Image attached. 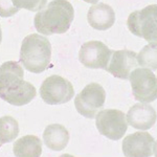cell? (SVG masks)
I'll list each match as a JSON object with an SVG mask.
<instances>
[{
	"instance_id": "7402d4cb",
	"label": "cell",
	"mask_w": 157,
	"mask_h": 157,
	"mask_svg": "<svg viewBox=\"0 0 157 157\" xmlns=\"http://www.w3.org/2000/svg\"><path fill=\"white\" fill-rule=\"evenodd\" d=\"M1 146H2V144H1V143H0V147H1Z\"/></svg>"
},
{
	"instance_id": "2e32d148",
	"label": "cell",
	"mask_w": 157,
	"mask_h": 157,
	"mask_svg": "<svg viewBox=\"0 0 157 157\" xmlns=\"http://www.w3.org/2000/svg\"><path fill=\"white\" fill-rule=\"evenodd\" d=\"M19 134L18 121L9 115L0 117V143L9 144L17 138Z\"/></svg>"
},
{
	"instance_id": "3957f363",
	"label": "cell",
	"mask_w": 157,
	"mask_h": 157,
	"mask_svg": "<svg viewBox=\"0 0 157 157\" xmlns=\"http://www.w3.org/2000/svg\"><path fill=\"white\" fill-rule=\"evenodd\" d=\"M52 59V45L48 39L39 34L26 36L20 49V63L29 72L41 73L48 67Z\"/></svg>"
},
{
	"instance_id": "d6986e66",
	"label": "cell",
	"mask_w": 157,
	"mask_h": 157,
	"mask_svg": "<svg viewBox=\"0 0 157 157\" xmlns=\"http://www.w3.org/2000/svg\"><path fill=\"white\" fill-rule=\"evenodd\" d=\"M19 9L13 4L12 0H0V17L9 18L18 13Z\"/></svg>"
},
{
	"instance_id": "44dd1931",
	"label": "cell",
	"mask_w": 157,
	"mask_h": 157,
	"mask_svg": "<svg viewBox=\"0 0 157 157\" xmlns=\"http://www.w3.org/2000/svg\"><path fill=\"white\" fill-rule=\"evenodd\" d=\"M2 40V30H1V26H0V43H1Z\"/></svg>"
},
{
	"instance_id": "5b68a950",
	"label": "cell",
	"mask_w": 157,
	"mask_h": 157,
	"mask_svg": "<svg viewBox=\"0 0 157 157\" xmlns=\"http://www.w3.org/2000/svg\"><path fill=\"white\" fill-rule=\"evenodd\" d=\"M95 126L98 132L112 140H118L128 130L126 114L117 109L102 110L95 115Z\"/></svg>"
},
{
	"instance_id": "ffe728a7",
	"label": "cell",
	"mask_w": 157,
	"mask_h": 157,
	"mask_svg": "<svg viewBox=\"0 0 157 157\" xmlns=\"http://www.w3.org/2000/svg\"><path fill=\"white\" fill-rule=\"evenodd\" d=\"M83 1L87 2V3H91V4H94V3H97V2L98 1V0H83Z\"/></svg>"
},
{
	"instance_id": "e0dca14e",
	"label": "cell",
	"mask_w": 157,
	"mask_h": 157,
	"mask_svg": "<svg viewBox=\"0 0 157 157\" xmlns=\"http://www.w3.org/2000/svg\"><path fill=\"white\" fill-rule=\"evenodd\" d=\"M137 64L143 67H148L152 70H156V42H152L144 47L138 55H136Z\"/></svg>"
},
{
	"instance_id": "ba28073f",
	"label": "cell",
	"mask_w": 157,
	"mask_h": 157,
	"mask_svg": "<svg viewBox=\"0 0 157 157\" xmlns=\"http://www.w3.org/2000/svg\"><path fill=\"white\" fill-rule=\"evenodd\" d=\"M106 101V92L98 83L85 86L75 97V107L81 115L87 118L95 117L98 111L103 108Z\"/></svg>"
},
{
	"instance_id": "6da1fadb",
	"label": "cell",
	"mask_w": 157,
	"mask_h": 157,
	"mask_svg": "<svg viewBox=\"0 0 157 157\" xmlns=\"http://www.w3.org/2000/svg\"><path fill=\"white\" fill-rule=\"evenodd\" d=\"M37 94L36 88L24 80L21 65L7 61L0 66V98L13 106H24Z\"/></svg>"
},
{
	"instance_id": "9c48e42d",
	"label": "cell",
	"mask_w": 157,
	"mask_h": 157,
	"mask_svg": "<svg viewBox=\"0 0 157 157\" xmlns=\"http://www.w3.org/2000/svg\"><path fill=\"white\" fill-rule=\"evenodd\" d=\"M112 50L101 41H89L81 46L78 52V60L87 68L106 69Z\"/></svg>"
},
{
	"instance_id": "8992f818",
	"label": "cell",
	"mask_w": 157,
	"mask_h": 157,
	"mask_svg": "<svg viewBox=\"0 0 157 157\" xmlns=\"http://www.w3.org/2000/svg\"><path fill=\"white\" fill-rule=\"evenodd\" d=\"M42 100L49 105H61L69 102L75 95L71 83L61 75H50L43 81L40 87Z\"/></svg>"
},
{
	"instance_id": "ac0fdd59",
	"label": "cell",
	"mask_w": 157,
	"mask_h": 157,
	"mask_svg": "<svg viewBox=\"0 0 157 157\" xmlns=\"http://www.w3.org/2000/svg\"><path fill=\"white\" fill-rule=\"evenodd\" d=\"M13 4L18 9H25L30 12H38L45 6L47 0H12Z\"/></svg>"
},
{
	"instance_id": "277c9868",
	"label": "cell",
	"mask_w": 157,
	"mask_h": 157,
	"mask_svg": "<svg viewBox=\"0 0 157 157\" xmlns=\"http://www.w3.org/2000/svg\"><path fill=\"white\" fill-rule=\"evenodd\" d=\"M157 6H148L140 11L131 13L128 17V29L135 36L144 38L148 42L157 41Z\"/></svg>"
},
{
	"instance_id": "52a82bcc",
	"label": "cell",
	"mask_w": 157,
	"mask_h": 157,
	"mask_svg": "<svg viewBox=\"0 0 157 157\" xmlns=\"http://www.w3.org/2000/svg\"><path fill=\"white\" fill-rule=\"evenodd\" d=\"M130 83L133 95L140 103H151L157 97V78L151 69L135 68L131 71Z\"/></svg>"
},
{
	"instance_id": "9a60e30c",
	"label": "cell",
	"mask_w": 157,
	"mask_h": 157,
	"mask_svg": "<svg viewBox=\"0 0 157 157\" xmlns=\"http://www.w3.org/2000/svg\"><path fill=\"white\" fill-rule=\"evenodd\" d=\"M17 157H39L42 154V141L36 135H25L17 139L13 147Z\"/></svg>"
},
{
	"instance_id": "30bf717a",
	"label": "cell",
	"mask_w": 157,
	"mask_h": 157,
	"mask_svg": "<svg viewBox=\"0 0 157 157\" xmlns=\"http://www.w3.org/2000/svg\"><path fill=\"white\" fill-rule=\"evenodd\" d=\"M123 153L127 157H150L156 155V141L148 132H135L126 136Z\"/></svg>"
},
{
	"instance_id": "4fadbf2b",
	"label": "cell",
	"mask_w": 157,
	"mask_h": 157,
	"mask_svg": "<svg viewBox=\"0 0 157 157\" xmlns=\"http://www.w3.org/2000/svg\"><path fill=\"white\" fill-rule=\"evenodd\" d=\"M87 20L90 26L94 29L107 30L114 24L115 13L108 4L98 3L88 10Z\"/></svg>"
},
{
	"instance_id": "8fae6325",
	"label": "cell",
	"mask_w": 157,
	"mask_h": 157,
	"mask_svg": "<svg viewBox=\"0 0 157 157\" xmlns=\"http://www.w3.org/2000/svg\"><path fill=\"white\" fill-rule=\"evenodd\" d=\"M137 66L136 54L127 49L112 52L106 70L110 72L113 77L127 80L131 71Z\"/></svg>"
},
{
	"instance_id": "7c38bea8",
	"label": "cell",
	"mask_w": 157,
	"mask_h": 157,
	"mask_svg": "<svg viewBox=\"0 0 157 157\" xmlns=\"http://www.w3.org/2000/svg\"><path fill=\"white\" fill-rule=\"evenodd\" d=\"M126 118L133 128L138 130H148L155 125L156 111L146 103L135 104L129 109Z\"/></svg>"
},
{
	"instance_id": "5bb4252c",
	"label": "cell",
	"mask_w": 157,
	"mask_h": 157,
	"mask_svg": "<svg viewBox=\"0 0 157 157\" xmlns=\"http://www.w3.org/2000/svg\"><path fill=\"white\" fill-rule=\"evenodd\" d=\"M43 140L52 151H62L68 145L69 132L64 126L59 124L48 125L43 133Z\"/></svg>"
},
{
	"instance_id": "7a4b0ae2",
	"label": "cell",
	"mask_w": 157,
	"mask_h": 157,
	"mask_svg": "<svg viewBox=\"0 0 157 157\" xmlns=\"http://www.w3.org/2000/svg\"><path fill=\"white\" fill-rule=\"evenodd\" d=\"M75 11L67 0H54L37 13L34 19L36 29L42 35H60L69 29Z\"/></svg>"
}]
</instances>
